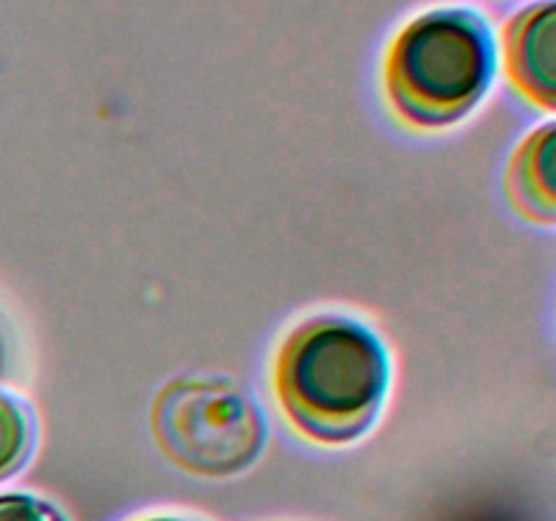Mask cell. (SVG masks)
Masks as SVG:
<instances>
[{"mask_svg": "<svg viewBox=\"0 0 556 521\" xmlns=\"http://www.w3.org/2000/svg\"><path fill=\"white\" fill-rule=\"evenodd\" d=\"M275 385L288 418L320 443H351L383 405L389 361L372 331L353 320L315 318L280 347Z\"/></svg>", "mask_w": 556, "mask_h": 521, "instance_id": "cell-1", "label": "cell"}, {"mask_svg": "<svg viewBox=\"0 0 556 521\" xmlns=\"http://www.w3.org/2000/svg\"><path fill=\"white\" fill-rule=\"evenodd\" d=\"M492 76V30L470 9H434L410 20L396 33L383 63L391 106L418 128H440L465 117Z\"/></svg>", "mask_w": 556, "mask_h": 521, "instance_id": "cell-2", "label": "cell"}, {"mask_svg": "<svg viewBox=\"0 0 556 521\" xmlns=\"http://www.w3.org/2000/svg\"><path fill=\"white\" fill-rule=\"evenodd\" d=\"M157 445L195 475L223 478L258 459L266 440L258 407L228 380H174L152 407Z\"/></svg>", "mask_w": 556, "mask_h": 521, "instance_id": "cell-3", "label": "cell"}, {"mask_svg": "<svg viewBox=\"0 0 556 521\" xmlns=\"http://www.w3.org/2000/svg\"><path fill=\"white\" fill-rule=\"evenodd\" d=\"M554 49V0L527 5L505 25V65H508L510 81L527 101L546 112H552L556 103Z\"/></svg>", "mask_w": 556, "mask_h": 521, "instance_id": "cell-4", "label": "cell"}, {"mask_svg": "<svg viewBox=\"0 0 556 521\" xmlns=\"http://www.w3.org/2000/svg\"><path fill=\"white\" fill-rule=\"evenodd\" d=\"M510 201L530 220L552 223L556 215L554 190V125L535 130L516 150L508 168Z\"/></svg>", "mask_w": 556, "mask_h": 521, "instance_id": "cell-5", "label": "cell"}, {"mask_svg": "<svg viewBox=\"0 0 556 521\" xmlns=\"http://www.w3.org/2000/svg\"><path fill=\"white\" fill-rule=\"evenodd\" d=\"M30 450V423L22 407L0 391V481L22 467Z\"/></svg>", "mask_w": 556, "mask_h": 521, "instance_id": "cell-6", "label": "cell"}, {"mask_svg": "<svg viewBox=\"0 0 556 521\" xmlns=\"http://www.w3.org/2000/svg\"><path fill=\"white\" fill-rule=\"evenodd\" d=\"M0 521H65L58 510L30 494H3Z\"/></svg>", "mask_w": 556, "mask_h": 521, "instance_id": "cell-7", "label": "cell"}, {"mask_svg": "<svg viewBox=\"0 0 556 521\" xmlns=\"http://www.w3.org/2000/svg\"><path fill=\"white\" fill-rule=\"evenodd\" d=\"M144 521H182V519H168V516H157V519H144Z\"/></svg>", "mask_w": 556, "mask_h": 521, "instance_id": "cell-8", "label": "cell"}]
</instances>
